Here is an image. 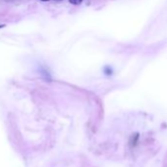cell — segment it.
<instances>
[{
  "label": "cell",
  "mask_w": 167,
  "mask_h": 167,
  "mask_svg": "<svg viewBox=\"0 0 167 167\" xmlns=\"http://www.w3.org/2000/svg\"><path fill=\"white\" fill-rule=\"evenodd\" d=\"M5 27H6V25H4V24H0V29L5 28Z\"/></svg>",
  "instance_id": "obj_2"
},
{
  "label": "cell",
  "mask_w": 167,
  "mask_h": 167,
  "mask_svg": "<svg viewBox=\"0 0 167 167\" xmlns=\"http://www.w3.org/2000/svg\"><path fill=\"white\" fill-rule=\"evenodd\" d=\"M83 2V0H69V3L72 5H80Z\"/></svg>",
  "instance_id": "obj_1"
},
{
  "label": "cell",
  "mask_w": 167,
  "mask_h": 167,
  "mask_svg": "<svg viewBox=\"0 0 167 167\" xmlns=\"http://www.w3.org/2000/svg\"><path fill=\"white\" fill-rule=\"evenodd\" d=\"M40 1H43V2H47V1H49V0H40Z\"/></svg>",
  "instance_id": "obj_3"
},
{
  "label": "cell",
  "mask_w": 167,
  "mask_h": 167,
  "mask_svg": "<svg viewBox=\"0 0 167 167\" xmlns=\"http://www.w3.org/2000/svg\"><path fill=\"white\" fill-rule=\"evenodd\" d=\"M55 1H62V0H55Z\"/></svg>",
  "instance_id": "obj_4"
}]
</instances>
